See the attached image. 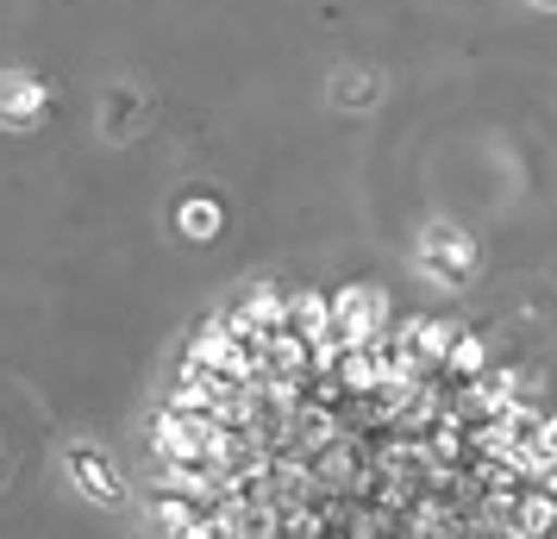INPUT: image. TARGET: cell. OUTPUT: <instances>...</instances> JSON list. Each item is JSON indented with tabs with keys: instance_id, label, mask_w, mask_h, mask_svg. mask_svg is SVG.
Wrapping results in <instances>:
<instances>
[{
	"instance_id": "1",
	"label": "cell",
	"mask_w": 557,
	"mask_h": 539,
	"mask_svg": "<svg viewBox=\"0 0 557 539\" xmlns=\"http://www.w3.org/2000/svg\"><path fill=\"white\" fill-rule=\"evenodd\" d=\"M163 539H557V408L376 295L220 314L157 420Z\"/></svg>"
}]
</instances>
